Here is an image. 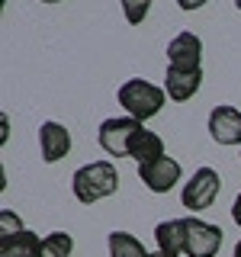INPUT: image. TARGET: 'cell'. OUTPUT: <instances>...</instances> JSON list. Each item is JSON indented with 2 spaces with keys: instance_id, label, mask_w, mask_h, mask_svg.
I'll use <instances>...</instances> for the list:
<instances>
[{
  "instance_id": "obj_10",
  "label": "cell",
  "mask_w": 241,
  "mask_h": 257,
  "mask_svg": "<svg viewBox=\"0 0 241 257\" xmlns=\"http://www.w3.org/2000/svg\"><path fill=\"white\" fill-rule=\"evenodd\" d=\"M203 84V71L193 68V71H183V68H167V77H164V90L174 103H187L193 93L199 90Z\"/></svg>"
},
{
  "instance_id": "obj_4",
  "label": "cell",
  "mask_w": 241,
  "mask_h": 257,
  "mask_svg": "<svg viewBox=\"0 0 241 257\" xmlns=\"http://www.w3.org/2000/svg\"><path fill=\"white\" fill-rule=\"evenodd\" d=\"M222 247V228L219 225H209L196 215L187 219V257H215Z\"/></svg>"
},
{
  "instance_id": "obj_3",
  "label": "cell",
  "mask_w": 241,
  "mask_h": 257,
  "mask_svg": "<svg viewBox=\"0 0 241 257\" xmlns=\"http://www.w3.org/2000/svg\"><path fill=\"white\" fill-rule=\"evenodd\" d=\"M219 190H222L219 174H215L212 167H199V171L187 180V187H183L180 203H183V209H190V212H203V209H209L215 203Z\"/></svg>"
},
{
  "instance_id": "obj_11",
  "label": "cell",
  "mask_w": 241,
  "mask_h": 257,
  "mask_svg": "<svg viewBox=\"0 0 241 257\" xmlns=\"http://www.w3.org/2000/svg\"><path fill=\"white\" fill-rule=\"evenodd\" d=\"M155 241L161 254L177 257L180 251H187V219H167L155 228Z\"/></svg>"
},
{
  "instance_id": "obj_21",
  "label": "cell",
  "mask_w": 241,
  "mask_h": 257,
  "mask_svg": "<svg viewBox=\"0 0 241 257\" xmlns=\"http://www.w3.org/2000/svg\"><path fill=\"white\" fill-rule=\"evenodd\" d=\"M235 257H241V241H238V244H235Z\"/></svg>"
},
{
  "instance_id": "obj_13",
  "label": "cell",
  "mask_w": 241,
  "mask_h": 257,
  "mask_svg": "<svg viewBox=\"0 0 241 257\" xmlns=\"http://www.w3.org/2000/svg\"><path fill=\"white\" fill-rule=\"evenodd\" d=\"M164 155V142H161V135H155L151 128H139V132L132 135V142H129V158H135L139 164H148V161H158Z\"/></svg>"
},
{
  "instance_id": "obj_6",
  "label": "cell",
  "mask_w": 241,
  "mask_h": 257,
  "mask_svg": "<svg viewBox=\"0 0 241 257\" xmlns=\"http://www.w3.org/2000/svg\"><path fill=\"white\" fill-rule=\"evenodd\" d=\"M139 177L151 193H171L177 187V180H180V161L161 155L158 161L139 164Z\"/></svg>"
},
{
  "instance_id": "obj_7",
  "label": "cell",
  "mask_w": 241,
  "mask_h": 257,
  "mask_svg": "<svg viewBox=\"0 0 241 257\" xmlns=\"http://www.w3.org/2000/svg\"><path fill=\"white\" fill-rule=\"evenodd\" d=\"M199 58H203V42L193 32H177L167 42V68L193 71V68H199Z\"/></svg>"
},
{
  "instance_id": "obj_17",
  "label": "cell",
  "mask_w": 241,
  "mask_h": 257,
  "mask_svg": "<svg viewBox=\"0 0 241 257\" xmlns=\"http://www.w3.org/2000/svg\"><path fill=\"white\" fill-rule=\"evenodd\" d=\"M0 225H4V231H0V235H13V231H23L20 219H16V215H10V212H0Z\"/></svg>"
},
{
  "instance_id": "obj_16",
  "label": "cell",
  "mask_w": 241,
  "mask_h": 257,
  "mask_svg": "<svg viewBox=\"0 0 241 257\" xmlns=\"http://www.w3.org/2000/svg\"><path fill=\"white\" fill-rule=\"evenodd\" d=\"M148 10H151V0H123V13L132 26H142Z\"/></svg>"
},
{
  "instance_id": "obj_22",
  "label": "cell",
  "mask_w": 241,
  "mask_h": 257,
  "mask_svg": "<svg viewBox=\"0 0 241 257\" xmlns=\"http://www.w3.org/2000/svg\"><path fill=\"white\" fill-rule=\"evenodd\" d=\"M42 4H61V0H42Z\"/></svg>"
},
{
  "instance_id": "obj_9",
  "label": "cell",
  "mask_w": 241,
  "mask_h": 257,
  "mask_svg": "<svg viewBox=\"0 0 241 257\" xmlns=\"http://www.w3.org/2000/svg\"><path fill=\"white\" fill-rule=\"evenodd\" d=\"M39 148H42V161L45 164H55V161L68 158L71 151V132L58 122H42L39 128Z\"/></svg>"
},
{
  "instance_id": "obj_19",
  "label": "cell",
  "mask_w": 241,
  "mask_h": 257,
  "mask_svg": "<svg viewBox=\"0 0 241 257\" xmlns=\"http://www.w3.org/2000/svg\"><path fill=\"white\" fill-rule=\"evenodd\" d=\"M231 219H235V225L241 228V193L235 196V206H231Z\"/></svg>"
},
{
  "instance_id": "obj_18",
  "label": "cell",
  "mask_w": 241,
  "mask_h": 257,
  "mask_svg": "<svg viewBox=\"0 0 241 257\" xmlns=\"http://www.w3.org/2000/svg\"><path fill=\"white\" fill-rule=\"evenodd\" d=\"M177 4H180V10H199V7H206V0H177Z\"/></svg>"
},
{
  "instance_id": "obj_5",
  "label": "cell",
  "mask_w": 241,
  "mask_h": 257,
  "mask_svg": "<svg viewBox=\"0 0 241 257\" xmlns=\"http://www.w3.org/2000/svg\"><path fill=\"white\" fill-rule=\"evenodd\" d=\"M142 128L139 119L132 116H119V119H106L100 125V148L106 155H116V158H129V142L132 135Z\"/></svg>"
},
{
  "instance_id": "obj_12",
  "label": "cell",
  "mask_w": 241,
  "mask_h": 257,
  "mask_svg": "<svg viewBox=\"0 0 241 257\" xmlns=\"http://www.w3.org/2000/svg\"><path fill=\"white\" fill-rule=\"evenodd\" d=\"M39 251H42V241L29 228L0 235V257H39Z\"/></svg>"
},
{
  "instance_id": "obj_1",
  "label": "cell",
  "mask_w": 241,
  "mask_h": 257,
  "mask_svg": "<svg viewBox=\"0 0 241 257\" xmlns=\"http://www.w3.org/2000/svg\"><path fill=\"white\" fill-rule=\"evenodd\" d=\"M71 187H74L77 203L93 206V203H100V199H106L119 190V171L109 161H90V164H84V167L74 171Z\"/></svg>"
},
{
  "instance_id": "obj_2",
  "label": "cell",
  "mask_w": 241,
  "mask_h": 257,
  "mask_svg": "<svg viewBox=\"0 0 241 257\" xmlns=\"http://www.w3.org/2000/svg\"><path fill=\"white\" fill-rule=\"evenodd\" d=\"M116 96H119V103H123V109L129 116L145 122V119H151V116L161 112V106H164V100H167V90H161V87L148 84V80H142V77H132L119 87Z\"/></svg>"
},
{
  "instance_id": "obj_15",
  "label": "cell",
  "mask_w": 241,
  "mask_h": 257,
  "mask_svg": "<svg viewBox=\"0 0 241 257\" xmlns=\"http://www.w3.org/2000/svg\"><path fill=\"white\" fill-rule=\"evenodd\" d=\"M71 251H74V238L68 231H52V235L42 238L39 257H71Z\"/></svg>"
},
{
  "instance_id": "obj_14",
  "label": "cell",
  "mask_w": 241,
  "mask_h": 257,
  "mask_svg": "<svg viewBox=\"0 0 241 257\" xmlns=\"http://www.w3.org/2000/svg\"><path fill=\"white\" fill-rule=\"evenodd\" d=\"M106 244H109V257H148L145 244L129 231H109Z\"/></svg>"
},
{
  "instance_id": "obj_20",
  "label": "cell",
  "mask_w": 241,
  "mask_h": 257,
  "mask_svg": "<svg viewBox=\"0 0 241 257\" xmlns=\"http://www.w3.org/2000/svg\"><path fill=\"white\" fill-rule=\"evenodd\" d=\"M148 257H171V254H161V251H155V254H148Z\"/></svg>"
},
{
  "instance_id": "obj_23",
  "label": "cell",
  "mask_w": 241,
  "mask_h": 257,
  "mask_svg": "<svg viewBox=\"0 0 241 257\" xmlns=\"http://www.w3.org/2000/svg\"><path fill=\"white\" fill-rule=\"evenodd\" d=\"M235 7H238V10H241V0H235Z\"/></svg>"
},
{
  "instance_id": "obj_8",
  "label": "cell",
  "mask_w": 241,
  "mask_h": 257,
  "mask_svg": "<svg viewBox=\"0 0 241 257\" xmlns=\"http://www.w3.org/2000/svg\"><path fill=\"white\" fill-rule=\"evenodd\" d=\"M209 135L219 145H241V109L235 106H215L209 112Z\"/></svg>"
}]
</instances>
